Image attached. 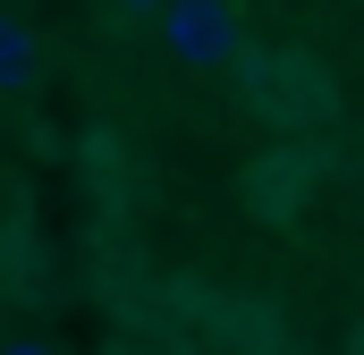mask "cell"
Wrapping results in <instances>:
<instances>
[{
    "mask_svg": "<svg viewBox=\"0 0 364 355\" xmlns=\"http://www.w3.org/2000/svg\"><path fill=\"white\" fill-rule=\"evenodd\" d=\"M161 34H170V51L195 60V68L237 60V9H220V0H178V9H161Z\"/></svg>",
    "mask_w": 364,
    "mask_h": 355,
    "instance_id": "cell-1",
    "label": "cell"
},
{
    "mask_svg": "<svg viewBox=\"0 0 364 355\" xmlns=\"http://www.w3.org/2000/svg\"><path fill=\"white\" fill-rule=\"evenodd\" d=\"M34 77H43V43L26 17L0 9V93H34Z\"/></svg>",
    "mask_w": 364,
    "mask_h": 355,
    "instance_id": "cell-2",
    "label": "cell"
},
{
    "mask_svg": "<svg viewBox=\"0 0 364 355\" xmlns=\"http://www.w3.org/2000/svg\"><path fill=\"white\" fill-rule=\"evenodd\" d=\"M0 355H60V347H51V339H9Z\"/></svg>",
    "mask_w": 364,
    "mask_h": 355,
    "instance_id": "cell-3",
    "label": "cell"
}]
</instances>
